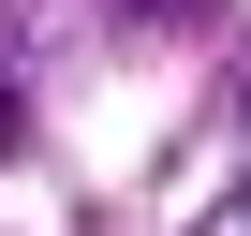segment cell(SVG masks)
<instances>
[{
	"label": "cell",
	"mask_w": 251,
	"mask_h": 236,
	"mask_svg": "<svg viewBox=\"0 0 251 236\" xmlns=\"http://www.w3.org/2000/svg\"><path fill=\"white\" fill-rule=\"evenodd\" d=\"M0 148H15V89H0Z\"/></svg>",
	"instance_id": "obj_1"
}]
</instances>
